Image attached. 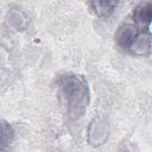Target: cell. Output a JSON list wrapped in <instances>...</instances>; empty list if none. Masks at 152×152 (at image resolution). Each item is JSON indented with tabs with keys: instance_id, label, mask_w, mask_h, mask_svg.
Here are the masks:
<instances>
[{
	"instance_id": "6da1fadb",
	"label": "cell",
	"mask_w": 152,
	"mask_h": 152,
	"mask_svg": "<svg viewBox=\"0 0 152 152\" xmlns=\"http://www.w3.org/2000/svg\"><path fill=\"white\" fill-rule=\"evenodd\" d=\"M57 88L66 112L80 118L90 103V89L87 78L77 72H62L57 77Z\"/></svg>"
},
{
	"instance_id": "7a4b0ae2",
	"label": "cell",
	"mask_w": 152,
	"mask_h": 152,
	"mask_svg": "<svg viewBox=\"0 0 152 152\" xmlns=\"http://www.w3.org/2000/svg\"><path fill=\"white\" fill-rule=\"evenodd\" d=\"M109 121L104 115L94 116L87 128V142L93 147H100L108 140L109 137Z\"/></svg>"
},
{
	"instance_id": "3957f363",
	"label": "cell",
	"mask_w": 152,
	"mask_h": 152,
	"mask_svg": "<svg viewBox=\"0 0 152 152\" xmlns=\"http://www.w3.org/2000/svg\"><path fill=\"white\" fill-rule=\"evenodd\" d=\"M140 31L141 30H139L138 26L133 23L129 21L121 23L118 26L114 34L116 45L122 50H128L133 44V42L135 40V38L138 37V34L140 33Z\"/></svg>"
},
{
	"instance_id": "277c9868",
	"label": "cell",
	"mask_w": 152,
	"mask_h": 152,
	"mask_svg": "<svg viewBox=\"0 0 152 152\" xmlns=\"http://www.w3.org/2000/svg\"><path fill=\"white\" fill-rule=\"evenodd\" d=\"M132 19H133V24H135L139 30H141V31L150 30L151 21H152V4H151V1L139 2L132 11Z\"/></svg>"
},
{
	"instance_id": "5b68a950",
	"label": "cell",
	"mask_w": 152,
	"mask_h": 152,
	"mask_svg": "<svg viewBox=\"0 0 152 152\" xmlns=\"http://www.w3.org/2000/svg\"><path fill=\"white\" fill-rule=\"evenodd\" d=\"M128 51L137 57H145L148 56L151 52V32L147 31H140Z\"/></svg>"
},
{
	"instance_id": "8992f818",
	"label": "cell",
	"mask_w": 152,
	"mask_h": 152,
	"mask_svg": "<svg viewBox=\"0 0 152 152\" xmlns=\"http://www.w3.org/2000/svg\"><path fill=\"white\" fill-rule=\"evenodd\" d=\"M118 5H119L118 1H110V0H94L88 2L89 10L94 13V15L101 19H107L108 17H110L115 12Z\"/></svg>"
},
{
	"instance_id": "52a82bcc",
	"label": "cell",
	"mask_w": 152,
	"mask_h": 152,
	"mask_svg": "<svg viewBox=\"0 0 152 152\" xmlns=\"http://www.w3.org/2000/svg\"><path fill=\"white\" fill-rule=\"evenodd\" d=\"M6 25L13 31H23L26 28L27 18L25 13L19 8H11L5 18Z\"/></svg>"
},
{
	"instance_id": "ba28073f",
	"label": "cell",
	"mask_w": 152,
	"mask_h": 152,
	"mask_svg": "<svg viewBox=\"0 0 152 152\" xmlns=\"http://www.w3.org/2000/svg\"><path fill=\"white\" fill-rule=\"evenodd\" d=\"M14 140V129L4 119H0V152H5L10 148Z\"/></svg>"
},
{
	"instance_id": "9c48e42d",
	"label": "cell",
	"mask_w": 152,
	"mask_h": 152,
	"mask_svg": "<svg viewBox=\"0 0 152 152\" xmlns=\"http://www.w3.org/2000/svg\"><path fill=\"white\" fill-rule=\"evenodd\" d=\"M120 152H131V151H129L127 147H122V148L120 150Z\"/></svg>"
}]
</instances>
